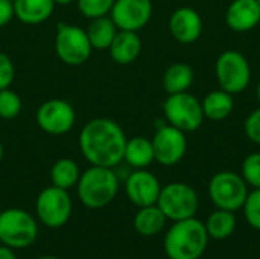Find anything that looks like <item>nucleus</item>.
I'll return each mask as SVG.
<instances>
[{
	"mask_svg": "<svg viewBox=\"0 0 260 259\" xmlns=\"http://www.w3.org/2000/svg\"><path fill=\"white\" fill-rule=\"evenodd\" d=\"M126 136L122 127L107 118L91 119L79 134L82 156L94 166L114 168L123 160Z\"/></svg>",
	"mask_w": 260,
	"mask_h": 259,
	"instance_id": "f257e3e1",
	"label": "nucleus"
},
{
	"mask_svg": "<svg viewBox=\"0 0 260 259\" xmlns=\"http://www.w3.org/2000/svg\"><path fill=\"white\" fill-rule=\"evenodd\" d=\"M209 244V234L201 220L192 217L174 221L165 237V253L169 259H200Z\"/></svg>",
	"mask_w": 260,
	"mask_h": 259,
	"instance_id": "f03ea898",
	"label": "nucleus"
},
{
	"mask_svg": "<svg viewBox=\"0 0 260 259\" xmlns=\"http://www.w3.org/2000/svg\"><path fill=\"white\" fill-rule=\"evenodd\" d=\"M78 197L88 209H102L117 195L119 177L113 168L94 166L81 174L78 180Z\"/></svg>",
	"mask_w": 260,
	"mask_h": 259,
	"instance_id": "7ed1b4c3",
	"label": "nucleus"
},
{
	"mask_svg": "<svg viewBox=\"0 0 260 259\" xmlns=\"http://www.w3.org/2000/svg\"><path fill=\"white\" fill-rule=\"evenodd\" d=\"M207 192L218 209L236 212L242 209L250 191L247 182L238 172L219 171L210 179Z\"/></svg>",
	"mask_w": 260,
	"mask_h": 259,
	"instance_id": "20e7f679",
	"label": "nucleus"
},
{
	"mask_svg": "<svg viewBox=\"0 0 260 259\" xmlns=\"http://www.w3.org/2000/svg\"><path fill=\"white\" fill-rule=\"evenodd\" d=\"M163 111L168 124L184 133L197 131L206 119L201 101L189 92L169 95L163 104Z\"/></svg>",
	"mask_w": 260,
	"mask_h": 259,
	"instance_id": "39448f33",
	"label": "nucleus"
},
{
	"mask_svg": "<svg viewBox=\"0 0 260 259\" xmlns=\"http://www.w3.org/2000/svg\"><path fill=\"white\" fill-rule=\"evenodd\" d=\"M38 226L35 218L18 208L0 212V240L11 249H24L35 243Z\"/></svg>",
	"mask_w": 260,
	"mask_h": 259,
	"instance_id": "423d86ee",
	"label": "nucleus"
},
{
	"mask_svg": "<svg viewBox=\"0 0 260 259\" xmlns=\"http://www.w3.org/2000/svg\"><path fill=\"white\" fill-rule=\"evenodd\" d=\"M157 206L171 221H180L197 215L200 197L187 183L174 182L161 188Z\"/></svg>",
	"mask_w": 260,
	"mask_h": 259,
	"instance_id": "0eeeda50",
	"label": "nucleus"
},
{
	"mask_svg": "<svg viewBox=\"0 0 260 259\" xmlns=\"http://www.w3.org/2000/svg\"><path fill=\"white\" fill-rule=\"evenodd\" d=\"M215 73L219 89L236 95L242 93L251 81V67L247 58L238 50L222 52L215 64Z\"/></svg>",
	"mask_w": 260,
	"mask_h": 259,
	"instance_id": "6e6552de",
	"label": "nucleus"
},
{
	"mask_svg": "<svg viewBox=\"0 0 260 259\" xmlns=\"http://www.w3.org/2000/svg\"><path fill=\"white\" fill-rule=\"evenodd\" d=\"M91 43L84 29L59 23L55 34V52L67 66H81L91 55Z\"/></svg>",
	"mask_w": 260,
	"mask_h": 259,
	"instance_id": "1a4fd4ad",
	"label": "nucleus"
},
{
	"mask_svg": "<svg viewBox=\"0 0 260 259\" xmlns=\"http://www.w3.org/2000/svg\"><path fill=\"white\" fill-rule=\"evenodd\" d=\"M35 209L38 220L44 226L50 229H58L70 220L73 205L66 189L52 185L40 192V195L37 197Z\"/></svg>",
	"mask_w": 260,
	"mask_h": 259,
	"instance_id": "9d476101",
	"label": "nucleus"
},
{
	"mask_svg": "<svg viewBox=\"0 0 260 259\" xmlns=\"http://www.w3.org/2000/svg\"><path fill=\"white\" fill-rule=\"evenodd\" d=\"M152 140L155 162L163 166H174L183 160L187 151L186 133L172 127L171 124H163L157 128Z\"/></svg>",
	"mask_w": 260,
	"mask_h": 259,
	"instance_id": "9b49d317",
	"label": "nucleus"
},
{
	"mask_svg": "<svg viewBox=\"0 0 260 259\" xmlns=\"http://www.w3.org/2000/svg\"><path fill=\"white\" fill-rule=\"evenodd\" d=\"M38 127L52 136H61L69 133L76 121L75 108L64 99H49L43 102L37 110Z\"/></svg>",
	"mask_w": 260,
	"mask_h": 259,
	"instance_id": "f8f14e48",
	"label": "nucleus"
},
{
	"mask_svg": "<svg viewBox=\"0 0 260 259\" xmlns=\"http://www.w3.org/2000/svg\"><path fill=\"white\" fill-rule=\"evenodd\" d=\"M110 17L119 31L139 32L152 17L151 0H114Z\"/></svg>",
	"mask_w": 260,
	"mask_h": 259,
	"instance_id": "ddd939ff",
	"label": "nucleus"
},
{
	"mask_svg": "<svg viewBox=\"0 0 260 259\" xmlns=\"http://www.w3.org/2000/svg\"><path fill=\"white\" fill-rule=\"evenodd\" d=\"M125 191L131 203H134L137 208L157 205L161 185L158 179L145 169H136L133 171L125 182Z\"/></svg>",
	"mask_w": 260,
	"mask_h": 259,
	"instance_id": "4468645a",
	"label": "nucleus"
},
{
	"mask_svg": "<svg viewBox=\"0 0 260 259\" xmlns=\"http://www.w3.org/2000/svg\"><path fill=\"white\" fill-rule=\"evenodd\" d=\"M169 31L178 43L192 44L203 34V18L193 8H178L169 18Z\"/></svg>",
	"mask_w": 260,
	"mask_h": 259,
	"instance_id": "2eb2a0df",
	"label": "nucleus"
},
{
	"mask_svg": "<svg viewBox=\"0 0 260 259\" xmlns=\"http://www.w3.org/2000/svg\"><path fill=\"white\" fill-rule=\"evenodd\" d=\"M225 23L235 32H248L260 23L257 0H233L225 11Z\"/></svg>",
	"mask_w": 260,
	"mask_h": 259,
	"instance_id": "dca6fc26",
	"label": "nucleus"
},
{
	"mask_svg": "<svg viewBox=\"0 0 260 259\" xmlns=\"http://www.w3.org/2000/svg\"><path fill=\"white\" fill-rule=\"evenodd\" d=\"M108 49L113 61L126 66L139 58L142 52V40L134 31H117Z\"/></svg>",
	"mask_w": 260,
	"mask_h": 259,
	"instance_id": "f3484780",
	"label": "nucleus"
},
{
	"mask_svg": "<svg viewBox=\"0 0 260 259\" xmlns=\"http://www.w3.org/2000/svg\"><path fill=\"white\" fill-rule=\"evenodd\" d=\"M14 15L24 24H40L46 21L53 9V0H15L14 3Z\"/></svg>",
	"mask_w": 260,
	"mask_h": 259,
	"instance_id": "a211bd4d",
	"label": "nucleus"
},
{
	"mask_svg": "<svg viewBox=\"0 0 260 259\" xmlns=\"http://www.w3.org/2000/svg\"><path fill=\"white\" fill-rule=\"evenodd\" d=\"M201 105H203L204 116L210 121L218 122V121L227 119L232 114L235 108V99L232 93L222 89H218V90L207 93L204 99L201 101Z\"/></svg>",
	"mask_w": 260,
	"mask_h": 259,
	"instance_id": "6ab92c4d",
	"label": "nucleus"
},
{
	"mask_svg": "<svg viewBox=\"0 0 260 259\" xmlns=\"http://www.w3.org/2000/svg\"><path fill=\"white\" fill-rule=\"evenodd\" d=\"M123 160L134 169L148 168L155 160L152 140H149L143 136H137V137L126 140Z\"/></svg>",
	"mask_w": 260,
	"mask_h": 259,
	"instance_id": "aec40b11",
	"label": "nucleus"
},
{
	"mask_svg": "<svg viewBox=\"0 0 260 259\" xmlns=\"http://www.w3.org/2000/svg\"><path fill=\"white\" fill-rule=\"evenodd\" d=\"M166 215L157 205L139 208L134 215V229L142 237H154L160 234L166 226Z\"/></svg>",
	"mask_w": 260,
	"mask_h": 259,
	"instance_id": "412c9836",
	"label": "nucleus"
},
{
	"mask_svg": "<svg viewBox=\"0 0 260 259\" xmlns=\"http://www.w3.org/2000/svg\"><path fill=\"white\" fill-rule=\"evenodd\" d=\"M195 79L193 69L187 63H174L171 64L163 75V89L168 95L189 92Z\"/></svg>",
	"mask_w": 260,
	"mask_h": 259,
	"instance_id": "4be33fe9",
	"label": "nucleus"
},
{
	"mask_svg": "<svg viewBox=\"0 0 260 259\" xmlns=\"http://www.w3.org/2000/svg\"><path fill=\"white\" fill-rule=\"evenodd\" d=\"M236 224H238V220H236L235 212L225 211V209H218V208L207 217V220L204 223L209 238H213L218 241L229 238L235 232Z\"/></svg>",
	"mask_w": 260,
	"mask_h": 259,
	"instance_id": "5701e85b",
	"label": "nucleus"
},
{
	"mask_svg": "<svg viewBox=\"0 0 260 259\" xmlns=\"http://www.w3.org/2000/svg\"><path fill=\"white\" fill-rule=\"evenodd\" d=\"M85 32L93 49H108L117 34V26L114 24L111 17L105 15L93 18Z\"/></svg>",
	"mask_w": 260,
	"mask_h": 259,
	"instance_id": "b1692460",
	"label": "nucleus"
},
{
	"mask_svg": "<svg viewBox=\"0 0 260 259\" xmlns=\"http://www.w3.org/2000/svg\"><path fill=\"white\" fill-rule=\"evenodd\" d=\"M79 177H81V174H79V168H78L76 162L69 157H62V159L56 160L50 169L52 185L56 188L66 189V191L76 186Z\"/></svg>",
	"mask_w": 260,
	"mask_h": 259,
	"instance_id": "393cba45",
	"label": "nucleus"
},
{
	"mask_svg": "<svg viewBox=\"0 0 260 259\" xmlns=\"http://www.w3.org/2000/svg\"><path fill=\"white\" fill-rule=\"evenodd\" d=\"M21 98L9 90L3 89L0 90V118L2 119H15L21 113Z\"/></svg>",
	"mask_w": 260,
	"mask_h": 259,
	"instance_id": "a878e982",
	"label": "nucleus"
},
{
	"mask_svg": "<svg viewBox=\"0 0 260 259\" xmlns=\"http://www.w3.org/2000/svg\"><path fill=\"white\" fill-rule=\"evenodd\" d=\"M79 12L87 18H99L110 14L114 0H76Z\"/></svg>",
	"mask_w": 260,
	"mask_h": 259,
	"instance_id": "bb28decb",
	"label": "nucleus"
},
{
	"mask_svg": "<svg viewBox=\"0 0 260 259\" xmlns=\"http://www.w3.org/2000/svg\"><path fill=\"white\" fill-rule=\"evenodd\" d=\"M245 221L254 231H260V188L248 192L242 206Z\"/></svg>",
	"mask_w": 260,
	"mask_h": 259,
	"instance_id": "cd10ccee",
	"label": "nucleus"
},
{
	"mask_svg": "<svg viewBox=\"0 0 260 259\" xmlns=\"http://www.w3.org/2000/svg\"><path fill=\"white\" fill-rule=\"evenodd\" d=\"M244 180L253 189L260 188V153L248 154L242 162V174Z\"/></svg>",
	"mask_w": 260,
	"mask_h": 259,
	"instance_id": "c85d7f7f",
	"label": "nucleus"
},
{
	"mask_svg": "<svg viewBox=\"0 0 260 259\" xmlns=\"http://www.w3.org/2000/svg\"><path fill=\"white\" fill-rule=\"evenodd\" d=\"M244 133L251 142L260 145V107L253 110L247 116V119L244 122Z\"/></svg>",
	"mask_w": 260,
	"mask_h": 259,
	"instance_id": "c756f323",
	"label": "nucleus"
},
{
	"mask_svg": "<svg viewBox=\"0 0 260 259\" xmlns=\"http://www.w3.org/2000/svg\"><path fill=\"white\" fill-rule=\"evenodd\" d=\"M14 78H15V69L12 60L6 53L0 52V90L9 89Z\"/></svg>",
	"mask_w": 260,
	"mask_h": 259,
	"instance_id": "7c9ffc66",
	"label": "nucleus"
},
{
	"mask_svg": "<svg viewBox=\"0 0 260 259\" xmlns=\"http://www.w3.org/2000/svg\"><path fill=\"white\" fill-rule=\"evenodd\" d=\"M14 17V5L8 0H0V27L6 26Z\"/></svg>",
	"mask_w": 260,
	"mask_h": 259,
	"instance_id": "2f4dec72",
	"label": "nucleus"
},
{
	"mask_svg": "<svg viewBox=\"0 0 260 259\" xmlns=\"http://www.w3.org/2000/svg\"><path fill=\"white\" fill-rule=\"evenodd\" d=\"M0 259H17L15 258V253H14V249L2 244L0 246Z\"/></svg>",
	"mask_w": 260,
	"mask_h": 259,
	"instance_id": "473e14b6",
	"label": "nucleus"
},
{
	"mask_svg": "<svg viewBox=\"0 0 260 259\" xmlns=\"http://www.w3.org/2000/svg\"><path fill=\"white\" fill-rule=\"evenodd\" d=\"M55 2V5H61V6H67V5H70V3H73L75 0H53Z\"/></svg>",
	"mask_w": 260,
	"mask_h": 259,
	"instance_id": "72a5a7b5",
	"label": "nucleus"
},
{
	"mask_svg": "<svg viewBox=\"0 0 260 259\" xmlns=\"http://www.w3.org/2000/svg\"><path fill=\"white\" fill-rule=\"evenodd\" d=\"M256 96H257V101L260 102V81L259 84H257V87H256Z\"/></svg>",
	"mask_w": 260,
	"mask_h": 259,
	"instance_id": "f704fd0d",
	"label": "nucleus"
},
{
	"mask_svg": "<svg viewBox=\"0 0 260 259\" xmlns=\"http://www.w3.org/2000/svg\"><path fill=\"white\" fill-rule=\"evenodd\" d=\"M3 159V145H2V142H0V160Z\"/></svg>",
	"mask_w": 260,
	"mask_h": 259,
	"instance_id": "c9c22d12",
	"label": "nucleus"
},
{
	"mask_svg": "<svg viewBox=\"0 0 260 259\" xmlns=\"http://www.w3.org/2000/svg\"><path fill=\"white\" fill-rule=\"evenodd\" d=\"M38 259H59V258H55V256H41V258Z\"/></svg>",
	"mask_w": 260,
	"mask_h": 259,
	"instance_id": "e433bc0d",
	"label": "nucleus"
},
{
	"mask_svg": "<svg viewBox=\"0 0 260 259\" xmlns=\"http://www.w3.org/2000/svg\"><path fill=\"white\" fill-rule=\"evenodd\" d=\"M8 2H11V3H14V2H15V0H8Z\"/></svg>",
	"mask_w": 260,
	"mask_h": 259,
	"instance_id": "4c0bfd02",
	"label": "nucleus"
},
{
	"mask_svg": "<svg viewBox=\"0 0 260 259\" xmlns=\"http://www.w3.org/2000/svg\"><path fill=\"white\" fill-rule=\"evenodd\" d=\"M257 3H259V6H260V0H257Z\"/></svg>",
	"mask_w": 260,
	"mask_h": 259,
	"instance_id": "58836bf2",
	"label": "nucleus"
},
{
	"mask_svg": "<svg viewBox=\"0 0 260 259\" xmlns=\"http://www.w3.org/2000/svg\"><path fill=\"white\" fill-rule=\"evenodd\" d=\"M0 246H2V240H0Z\"/></svg>",
	"mask_w": 260,
	"mask_h": 259,
	"instance_id": "ea45409f",
	"label": "nucleus"
}]
</instances>
